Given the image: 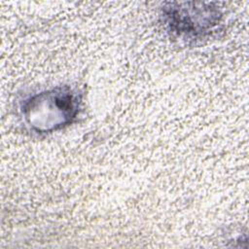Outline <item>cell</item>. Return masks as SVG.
I'll return each instance as SVG.
<instances>
[{
  "label": "cell",
  "instance_id": "cell-2",
  "mask_svg": "<svg viewBox=\"0 0 249 249\" xmlns=\"http://www.w3.org/2000/svg\"><path fill=\"white\" fill-rule=\"evenodd\" d=\"M160 18L171 36L196 43L218 31L223 13L214 3L168 2L160 8Z\"/></svg>",
  "mask_w": 249,
  "mask_h": 249
},
{
  "label": "cell",
  "instance_id": "cell-1",
  "mask_svg": "<svg viewBox=\"0 0 249 249\" xmlns=\"http://www.w3.org/2000/svg\"><path fill=\"white\" fill-rule=\"evenodd\" d=\"M83 95L70 86H58L22 100L20 115L25 125L38 134L51 133L73 124L82 109Z\"/></svg>",
  "mask_w": 249,
  "mask_h": 249
}]
</instances>
